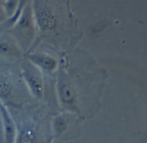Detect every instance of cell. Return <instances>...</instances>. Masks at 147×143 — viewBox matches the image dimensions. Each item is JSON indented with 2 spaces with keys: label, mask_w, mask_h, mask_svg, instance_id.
I'll list each match as a JSON object with an SVG mask.
<instances>
[{
  "label": "cell",
  "mask_w": 147,
  "mask_h": 143,
  "mask_svg": "<svg viewBox=\"0 0 147 143\" xmlns=\"http://www.w3.org/2000/svg\"><path fill=\"white\" fill-rule=\"evenodd\" d=\"M0 67V102L12 112H24L31 107L30 94L21 75L20 64H9Z\"/></svg>",
  "instance_id": "1"
},
{
  "label": "cell",
  "mask_w": 147,
  "mask_h": 143,
  "mask_svg": "<svg viewBox=\"0 0 147 143\" xmlns=\"http://www.w3.org/2000/svg\"><path fill=\"white\" fill-rule=\"evenodd\" d=\"M20 69L23 80L34 100L40 101L45 94V74L27 58L21 59Z\"/></svg>",
  "instance_id": "2"
},
{
  "label": "cell",
  "mask_w": 147,
  "mask_h": 143,
  "mask_svg": "<svg viewBox=\"0 0 147 143\" xmlns=\"http://www.w3.org/2000/svg\"><path fill=\"white\" fill-rule=\"evenodd\" d=\"M26 54L37 38V28L29 16H24L8 31Z\"/></svg>",
  "instance_id": "3"
},
{
  "label": "cell",
  "mask_w": 147,
  "mask_h": 143,
  "mask_svg": "<svg viewBox=\"0 0 147 143\" xmlns=\"http://www.w3.org/2000/svg\"><path fill=\"white\" fill-rule=\"evenodd\" d=\"M24 52L14 37L8 32L0 34V57L11 60H20Z\"/></svg>",
  "instance_id": "4"
},
{
  "label": "cell",
  "mask_w": 147,
  "mask_h": 143,
  "mask_svg": "<svg viewBox=\"0 0 147 143\" xmlns=\"http://www.w3.org/2000/svg\"><path fill=\"white\" fill-rule=\"evenodd\" d=\"M16 143H40V129L35 118L28 119L20 125Z\"/></svg>",
  "instance_id": "5"
},
{
  "label": "cell",
  "mask_w": 147,
  "mask_h": 143,
  "mask_svg": "<svg viewBox=\"0 0 147 143\" xmlns=\"http://www.w3.org/2000/svg\"><path fill=\"white\" fill-rule=\"evenodd\" d=\"M26 58L30 60L36 67H38L44 74H52L57 72L58 69V60L51 54L43 52H31Z\"/></svg>",
  "instance_id": "6"
},
{
  "label": "cell",
  "mask_w": 147,
  "mask_h": 143,
  "mask_svg": "<svg viewBox=\"0 0 147 143\" xmlns=\"http://www.w3.org/2000/svg\"><path fill=\"white\" fill-rule=\"evenodd\" d=\"M0 113L2 121L4 143H14L17 136V130L13 117L8 109L0 102Z\"/></svg>",
  "instance_id": "7"
},
{
  "label": "cell",
  "mask_w": 147,
  "mask_h": 143,
  "mask_svg": "<svg viewBox=\"0 0 147 143\" xmlns=\"http://www.w3.org/2000/svg\"><path fill=\"white\" fill-rule=\"evenodd\" d=\"M0 143H4V134H3V128H2V121H1V113H0Z\"/></svg>",
  "instance_id": "8"
},
{
  "label": "cell",
  "mask_w": 147,
  "mask_h": 143,
  "mask_svg": "<svg viewBox=\"0 0 147 143\" xmlns=\"http://www.w3.org/2000/svg\"><path fill=\"white\" fill-rule=\"evenodd\" d=\"M0 21H2V20H1V12H0Z\"/></svg>",
  "instance_id": "9"
}]
</instances>
